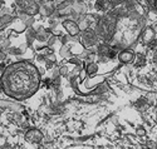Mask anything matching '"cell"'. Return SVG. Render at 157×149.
Segmentation results:
<instances>
[{"instance_id":"6da1fadb","label":"cell","mask_w":157,"mask_h":149,"mask_svg":"<svg viewBox=\"0 0 157 149\" xmlns=\"http://www.w3.org/2000/svg\"><path fill=\"white\" fill-rule=\"evenodd\" d=\"M2 83L10 97L24 99L30 97L39 87V73L36 68L27 61L10 65L5 70Z\"/></svg>"},{"instance_id":"7a4b0ae2","label":"cell","mask_w":157,"mask_h":149,"mask_svg":"<svg viewBox=\"0 0 157 149\" xmlns=\"http://www.w3.org/2000/svg\"><path fill=\"white\" fill-rule=\"evenodd\" d=\"M63 25H64V28L67 29V32L71 34V35H77L78 33H79V26H78L74 21H72V20H65L64 23H63Z\"/></svg>"},{"instance_id":"3957f363","label":"cell","mask_w":157,"mask_h":149,"mask_svg":"<svg viewBox=\"0 0 157 149\" xmlns=\"http://www.w3.org/2000/svg\"><path fill=\"white\" fill-rule=\"evenodd\" d=\"M83 43L86 44V47H90L92 44H94L96 43V34L93 32L88 30L83 36Z\"/></svg>"},{"instance_id":"277c9868","label":"cell","mask_w":157,"mask_h":149,"mask_svg":"<svg viewBox=\"0 0 157 149\" xmlns=\"http://www.w3.org/2000/svg\"><path fill=\"white\" fill-rule=\"evenodd\" d=\"M25 11H27L29 15H35V14H38V11H39V5L36 3H30L27 6V9H25Z\"/></svg>"},{"instance_id":"5b68a950","label":"cell","mask_w":157,"mask_h":149,"mask_svg":"<svg viewBox=\"0 0 157 149\" xmlns=\"http://www.w3.org/2000/svg\"><path fill=\"white\" fill-rule=\"evenodd\" d=\"M120 59H121V61H123V63H129L131 60L133 59V54L131 53V51H122V53L120 54Z\"/></svg>"},{"instance_id":"8992f818","label":"cell","mask_w":157,"mask_h":149,"mask_svg":"<svg viewBox=\"0 0 157 149\" xmlns=\"http://www.w3.org/2000/svg\"><path fill=\"white\" fill-rule=\"evenodd\" d=\"M97 65L96 64H89L88 66H87V73L88 74H94L96 72H97Z\"/></svg>"},{"instance_id":"52a82bcc","label":"cell","mask_w":157,"mask_h":149,"mask_svg":"<svg viewBox=\"0 0 157 149\" xmlns=\"http://www.w3.org/2000/svg\"><path fill=\"white\" fill-rule=\"evenodd\" d=\"M148 3V5L152 8V9H156V0H146Z\"/></svg>"},{"instance_id":"ba28073f","label":"cell","mask_w":157,"mask_h":149,"mask_svg":"<svg viewBox=\"0 0 157 149\" xmlns=\"http://www.w3.org/2000/svg\"><path fill=\"white\" fill-rule=\"evenodd\" d=\"M3 6V2H2V0H0V8H2Z\"/></svg>"}]
</instances>
